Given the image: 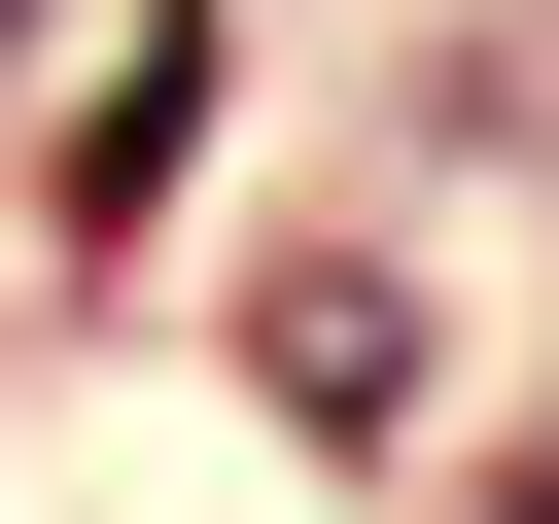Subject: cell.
<instances>
[{
  "label": "cell",
  "mask_w": 559,
  "mask_h": 524,
  "mask_svg": "<svg viewBox=\"0 0 559 524\" xmlns=\"http://www.w3.org/2000/svg\"><path fill=\"white\" fill-rule=\"evenodd\" d=\"M280 419H349V454H384V419H419V314H384V279H280Z\"/></svg>",
  "instance_id": "6da1fadb"
}]
</instances>
